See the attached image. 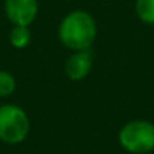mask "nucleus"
Listing matches in <instances>:
<instances>
[{"label":"nucleus","instance_id":"2","mask_svg":"<svg viewBox=\"0 0 154 154\" xmlns=\"http://www.w3.org/2000/svg\"><path fill=\"white\" fill-rule=\"evenodd\" d=\"M121 146L131 154H146L154 149V124L145 119H133L124 124L118 133Z\"/></svg>","mask_w":154,"mask_h":154},{"label":"nucleus","instance_id":"1","mask_svg":"<svg viewBox=\"0 0 154 154\" xmlns=\"http://www.w3.org/2000/svg\"><path fill=\"white\" fill-rule=\"evenodd\" d=\"M60 42L69 50H86L95 41L97 24L94 17L82 9H75L66 14L57 29Z\"/></svg>","mask_w":154,"mask_h":154},{"label":"nucleus","instance_id":"4","mask_svg":"<svg viewBox=\"0 0 154 154\" xmlns=\"http://www.w3.org/2000/svg\"><path fill=\"white\" fill-rule=\"evenodd\" d=\"M38 9V0H5V14L12 26H30Z\"/></svg>","mask_w":154,"mask_h":154},{"label":"nucleus","instance_id":"6","mask_svg":"<svg viewBox=\"0 0 154 154\" xmlns=\"http://www.w3.org/2000/svg\"><path fill=\"white\" fill-rule=\"evenodd\" d=\"M30 41H32V35L29 26H12L9 33V42L14 48L23 50L30 44Z\"/></svg>","mask_w":154,"mask_h":154},{"label":"nucleus","instance_id":"7","mask_svg":"<svg viewBox=\"0 0 154 154\" xmlns=\"http://www.w3.org/2000/svg\"><path fill=\"white\" fill-rule=\"evenodd\" d=\"M134 11L142 23L154 24V0H136Z\"/></svg>","mask_w":154,"mask_h":154},{"label":"nucleus","instance_id":"3","mask_svg":"<svg viewBox=\"0 0 154 154\" xmlns=\"http://www.w3.org/2000/svg\"><path fill=\"white\" fill-rule=\"evenodd\" d=\"M30 131L26 110L17 104L0 106V140L8 145L21 143Z\"/></svg>","mask_w":154,"mask_h":154},{"label":"nucleus","instance_id":"8","mask_svg":"<svg viewBox=\"0 0 154 154\" xmlns=\"http://www.w3.org/2000/svg\"><path fill=\"white\" fill-rule=\"evenodd\" d=\"M15 88H17L15 77L9 71L0 69V98L11 97L15 92Z\"/></svg>","mask_w":154,"mask_h":154},{"label":"nucleus","instance_id":"5","mask_svg":"<svg viewBox=\"0 0 154 154\" xmlns=\"http://www.w3.org/2000/svg\"><path fill=\"white\" fill-rule=\"evenodd\" d=\"M94 65V53L91 48L86 50H74L72 54L65 62V74L68 79L77 82L82 80L91 72Z\"/></svg>","mask_w":154,"mask_h":154}]
</instances>
